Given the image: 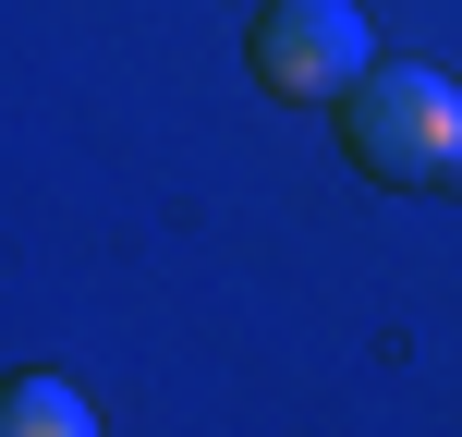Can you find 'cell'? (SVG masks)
Instances as JSON below:
<instances>
[{"instance_id": "6da1fadb", "label": "cell", "mask_w": 462, "mask_h": 437, "mask_svg": "<svg viewBox=\"0 0 462 437\" xmlns=\"http://www.w3.org/2000/svg\"><path fill=\"white\" fill-rule=\"evenodd\" d=\"M341 146H353L365 170H390V183L450 195V183H462V86H450V73H426V61L365 73V86L341 97Z\"/></svg>"}, {"instance_id": "7a4b0ae2", "label": "cell", "mask_w": 462, "mask_h": 437, "mask_svg": "<svg viewBox=\"0 0 462 437\" xmlns=\"http://www.w3.org/2000/svg\"><path fill=\"white\" fill-rule=\"evenodd\" d=\"M365 49H377V24L353 0H268V24H255V73L280 97H353L377 73Z\"/></svg>"}, {"instance_id": "3957f363", "label": "cell", "mask_w": 462, "mask_h": 437, "mask_svg": "<svg viewBox=\"0 0 462 437\" xmlns=\"http://www.w3.org/2000/svg\"><path fill=\"white\" fill-rule=\"evenodd\" d=\"M13 425H24V437H61V425H86V401H73V389H24Z\"/></svg>"}]
</instances>
